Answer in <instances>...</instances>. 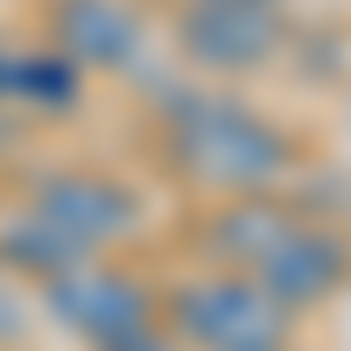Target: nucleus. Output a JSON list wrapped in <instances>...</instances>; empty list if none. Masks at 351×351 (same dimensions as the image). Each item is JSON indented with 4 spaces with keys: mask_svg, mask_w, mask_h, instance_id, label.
<instances>
[{
    "mask_svg": "<svg viewBox=\"0 0 351 351\" xmlns=\"http://www.w3.org/2000/svg\"><path fill=\"white\" fill-rule=\"evenodd\" d=\"M49 309L64 316V330H77L99 351H112V344H127V337L148 330V288L127 281V274H112V267H92V260L49 281Z\"/></svg>",
    "mask_w": 351,
    "mask_h": 351,
    "instance_id": "obj_4",
    "label": "nucleus"
},
{
    "mask_svg": "<svg viewBox=\"0 0 351 351\" xmlns=\"http://www.w3.org/2000/svg\"><path fill=\"white\" fill-rule=\"evenodd\" d=\"M71 64H56V56H21L8 49L0 56V99H36V106H71Z\"/></svg>",
    "mask_w": 351,
    "mask_h": 351,
    "instance_id": "obj_9",
    "label": "nucleus"
},
{
    "mask_svg": "<svg viewBox=\"0 0 351 351\" xmlns=\"http://www.w3.org/2000/svg\"><path fill=\"white\" fill-rule=\"evenodd\" d=\"M211 246L239 274H253L267 295H281L288 309H302V302L316 309V302H330L351 281L344 239H330V232L309 225L302 211H288V204H274V197H253V190L211 225Z\"/></svg>",
    "mask_w": 351,
    "mask_h": 351,
    "instance_id": "obj_1",
    "label": "nucleus"
},
{
    "mask_svg": "<svg viewBox=\"0 0 351 351\" xmlns=\"http://www.w3.org/2000/svg\"><path fill=\"white\" fill-rule=\"evenodd\" d=\"M112 351H176L169 337H155V330H141V337H127V344H112Z\"/></svg>",
    "mask_w": 351,
    "mask_h": 351,
    "instance_id": "obj_10",
    "label": "nucleus"
},
{
    "mask_svg": "<svg viewBox=\"0 0 351 351\" xmlns=\"http://www.w3.org/2000/svg\"><path fill=\"white\" fill-rule=\"evenodd\" d=\"M176 337L204 351H253V344H288V302L267 295L253 274H204L176 288Z\"/></svg>",
    "mask_w": 351,
    "mask_h": 351,
    "instance_id": "obj_3",
    "label": "nucleus"
},
{
    "mask_svg": "<svg viewBox=\"0 0 351 351\" xmlns=\"http://www.w3.org/2000/svg\"><path fill=\"white\" fill-rule=\"evenodd\" d=\"M64 43L84 64H127L141 36H134V14L112 0H64Z\"/></svg>",
    "mask_w": 351,
    "mask_h": 351,
    "instance_id": "obj_7",
    "label": "nucleus"
},
{
    "mask_svg": "<svg viewBox=\"0 0 351 351\" xmlns=\"http://www.w3.org/2000/svg\"><path fill=\"white\" fill-rule=\"evenodd\" d=\"M253 351H281V344H253Z\"/></svg>",
    "mask_w": 351,
    "mask_h": 351,
    "instance_id": "obj_11",
    "label": "nucleus"
},
{
    "mask_svg": "<svg viewBox=\"0 0 351 351\" xmlns=\"http://www.w3.org/2000/svg\"><path fill=\"white\" fill-rule=\"evenodd\" d=\"M176 155L197 183L218 190H267L288 169V141L260 120V112L232 99H183L176 106Z\"/></svg>",
    "mask_w": 351,
    "mask_h": 351,
    "instance_id": "obj_2",
    "label": "nucleus"
},
{
    "mask_svg": "<svg viewBox=\"0 0 351 351\" xmlns=\"http://www.w3.org/2000/svg\"><path fill=\"white\" fill-rule=\"evenodd\" d=\"M0 260L8 267H36V274H71V267H84L92 260V246H77L71 232H56L49 218H28V225H14L8 239H0Z\"/></svg>",
    "mask_w": 351,
    "mask_h": 351,
    "instance_id": "obj_8",
    "label": "nucleus"
},
{
    "mask_svg": "<svg viewBox=\"0 0 351 351\" xmlns=\"http://www.w3.org/2000/svg\"><path fill=\"white\" fill-rule=\"evenodd\" d=\"M36 218H49L56 232H71L77 246H106L120 239V232H134V197L120 183H99V176H56V183H43L36 197Z\"/></svg>",
    "mask_w": 351,
    "mask_h": 351,
    "instance_id": "obj_6",
    "label": "nucleus"
},
{
    "mask_svg": "<svg viewBox=\"0 0 351 351\" xmlns=\"http://www.w3.org/2000/svg\"><path fill=\"white\" fill-rule=\"evenodd\" d=\"M274 0H190L183 14V43L190 56H204V64L218 71H246L260 64V56L274 49Z\"/></svg>",
    "mask_w": 351,
    "mask_h": 351,
    "instance_id": "obj_5",
    "label": "nucleus"
}]
</instances>
